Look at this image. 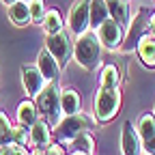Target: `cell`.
<instances>
[{
  "label": "cell",
  "mask_w": 155,
  "mask_h": 155,
  "mask_svg": "<svg viewBox=\"0 0 155 155\" xmlns=\"http://www.w3.org/2000/svg\"><path fill=\"white\" fill-rule=\"evenodd\" d=\"M73 56H75V63L80 67L95 69L97 63H99V56H101V43L97 39V35L95 32H82L73 45Z\"/></svg>",
  "instance_id": "1"
},
{
  "label": "cell",
  "mask_w": 155,
  "mask_h": 155,
  "mask_svg": "<svg viewBox=\"0 0 155 155\" xmlns=\"http://www.w3.org/2000/svg\"><path fill=\"white\" fill-rule=\"evenodd\" d=\"M35 99H37V110L43 114V121L48 125L61 123V119H58V112H61V95H58V88H56L54 82L45 84Z\"/></svg>",
  "instance_id": "2"
},
{
  "label": "cell",
  "mask_w": 155,
  "mask_h": 155,
  "mask_svg": "<svg viewBox=\"0 0 155 155\" xmlns=\"http://www.w3.org/2000/svg\"><path fill=\"white\" fill-rule=\"evenodd\" d=\"M121 108V93L119 88H99L95 99V119L108 123L112 121Z\"/></svg>",
  "instance_id": "3"
},
{
  "label": "cell",
  "mask_w": 155,
  "mask_h": 155,
  "mask_svg": "<svg viewBox=\"0 0 155 155\" xmlns=\"http://www.w3.org/2000/svg\"><path fill=\"white\" fill-rule=\"evenodd\" d=\"M149 17H151V13L147 11V9H138V13L136 15H131V22H129V26H127V35H125V39H123V50L125 52H129V50H136V45H138V41L149 32Z\"/></svg>",
  "instance_id": "4"
},
{
  "label": "cell",
  "mask_w": 155,
  "mask_h": 155,
  "mask_svg": "<svg viewBox=\"0 0 155 155\" xmlns=\"http://www.w3.org/2000/svg\"><path fill=\"white\" fill-rule=\"evenodd\" d=\"M93 125H95V119H91V116H86L82 112H78V114H71L65 121L58 123L56 131H58V138H61L63 142H71L75 136H80L84 129H88Z\"/></svg>",
  "instance_id": "5"
},
{
  "label": "cell",
  "mask_w": 155,
  "mask_h": 155,
  "mask_svg": "<svg viewBox=\"0 0 155 155\" xmlns=\"http://www.w3.org/2000/svg\"><path fill=\"white\" fill-rule=\"evenodd\" d=\"M97 39H99V43L108 50H119L123 39H125V30L121 24H116L112 17H108L106 22L97 28Z\"/></svg>",
  "instance_id": "6"
},
{
  "label": "cell",
  "mask_w": 155,
  "mask_h": 155,
  "mask_svg": "<svg viewBox=\"0 0 155 155\" xmlns=\"http://www.w3.org/2000/svg\"><path fill=\"white\" fill-rule=\"evenodd\" d=\"M48 52L54 56V61L58 63V67H65V63L71 56V41L67 32H56L48 37Z\"/></svg>",
  "instance_id": "7"
},
{
  "label": "cell",
  "mask_w": 155,
  "mask_h": 155,
  "mask_svg": "<svg viewBox=\"0 0 155 155\" xmlns=\"http://www.w3.org/2000/svg\"><path fill=\"white\" fill-rule=\"evenodd\" d=\"M88 0H75L69 9V28L80 37L88 28Z\"/></svg>",
  "instance_id": "8"
},
{
  "label": "cell",
  "mask_w": 155,
  "mask_h": 155,
  "mask_svg": "<svg viewBox=\"0 0 155 155\" xmlns=\"http://www.w3.org/2000/svg\"><path fill=\"white\" fill-rule=\"evenodd\" d=\"M140 136L136 131V127L127 121L123 123V131H121V151L123 155H140L142 153V144H140Z\"/></svg>",
  "instance_id": "9"
},
{
  "label": "cell",
  "mask_w": 155,
  "mask_h": 155,
  "mask_svg": "<svg viewBox=\"0 0 155 155\" xmlns=\"http://www.w3.org/2000/svg\"><path fill=\"white\" fill-rule=\"evenodd\" d=\"M22 82H24V88L30 97H37L39 93H41V88L45 86V78L41 75V71H39L37 67L32 65H24L22 67Z\"/></svg>",
  "instance_id": "10"
},
{
  "label": "cell",
  "mask_w": 155,
  "mask_h": 155,
  "mask_svg": "<svg viewBox=\"0 0 155 155\" xmlns=\"http://www.w3.org/2000/svg\"><path fill=\"white\" fill-rule=\"evenodd\" d=\"M37 69L41 71V75L45 78V82H54L56 78H58V71H61L58 63L54 61V56L48 50L39 52V56H37Z\"/></svg>",
  "instance_id": "11"
},
{
  "label": "cell",
  "mask_w": 155,
  "mask_h": 155,
  "mask_svg": "<svg viewBox=\"0 0 155 155\" xmlns=\"http://www.w3.org/2000/svg\"><path fill=\"white\" fill-rule=\"evenodd\" d=\"M140 63L149 69H155V35H144L136 45Z\"/></svg>",
  "instance_id": "12"
},
{
  "label": "cell",
  "mask_w": 155,
  "mask_h": 155,
  "mask_svg": "<svg viewBox=\"0 0 155 155\" xmlns=\"http://www.w3.org/2000/svg\"><path fill=\"white\" fill-rule=\"evenodd\" d=\"M108 17H110V11L106 0H88V22L93 28H99Z\"/></svg>",
  "instance_id": "13"
},
{
  "label": "cell",
  "mask_w": 155,
  "mask_h": 155,
  "mask_svg": "<svg viewBox=\"0 0 155 155\" xmlns=\"http://www.w3.org/2000/svg\"><path fill=\"white\" fill-rule=\"evenodd\" d=\"M106 2H108L110 17L114 19L116 24H121L123 28H127L129 22H131V13H129L127 2H123V0H106Z\"/></svg>",
  "instance_id": "14"
},
{
  "label": "cell",
  "mask_w": 155,
  "mask_h": 155,
  "mask_svg": "<svg viewBox=\"0 0 155 155\" xmlns=\"http://www.w3.org/2000/svg\"><path fill=\"white\" fill-rule=\"evenodd\" d=\"M30 142L35 144V149H43L50 147V125L45 121H37L30 129Z\"/></svg>",
  "instance_id": "15"
},
{
  "label": "cell",
  "mask_w": 155,
  "mask_h": 155,
  "mask_svg": "<svg viewBox=\"0 0 155 155\" xmlns=\"http://www.w3.org/2000/svg\"><path fill=\"white\" fill-rule=\"evenodd\" d=\"M136 131H138L142 144L147 140H151L153 136H155V114H149V112L147 114H140L138 123H136Z\"/></svg>",
  "instance_id": "16"
},
{
  "label": "cell",
  "mask_w": 155,
  "mask_h": 155,
  "mask_svg": "<svg viewBox=\"0 0 155 155\" xmlns=\"http://www.w3.org/2000/svg\"><path fill=\"white\" fill-rule=\"evenodd\" d=\"M17 121L26 125V127H32L37 121H39V112H37V106L32 101H22L17 108Z\"/></svg>",
  "instance_id": "17"
},
{
  "label": "cell",
  "mask_w": 155,
  "mask_h": 155,
  "mask_svg": "<svg viewBox=\"0 0 155 155\" xmlns=\"http://www.w3.org/2000/svg\"><path fill=\"white\" fill-rule=\"evenodd\" d=\"M9 17H11V22L15 26H24L26 22H30V9L26 2H22V0H17L15 5L9 7Z\"/></svg>",
  "instance_id": "18"
},
{
  "label": "cell",
  "mask_w": 155,
  "mask_h": 155,
  "mask_svg": "<svg viewBox=\"0 0 155 155\" xmlns=\"http://www.w3.org/2000/svg\"><path fill=\"white\" fill-rule=\"evenodd\" d=\"M61 110L67 114V116H71V114H78L80 112V95H78L75 91H65L63 95H61Z\"/></svg>",
  "instance_id": "19"
},
{
  "label": "cell",
  "mask_w": 155,
  "mask_h": 155,
  "mask_svg": "<svg viewBox=\"0 0 155 155\" xmlns=\"http://www.w3.org/2000/svg\"><path fill=\"white\" fill-rule=\"evenodd\" d=\"M121 84V71L116 65H106L101 71V88H119Z\"/></svg>",
  "instance_id": "20"
},
{
  "label": "cell",
  "mask_w": 155,
  "mask_h": 155,
  "mask_svg": "<svg viewBox=\"0 0 155 155\" xmlns=\"http://www.w3.org/2000/svg\"><path fill=\"white\" fill-rule=\"evenodd\" d=\"M41 24H43V30L48 35H56V32L63 30V19H61V13H58L56 9L45 11V17H43Z\"/></svg>",
  "instance_id": "21"
},
{
  "label": "cell",
  "mask_w": 155,
  "mask_h": 155,
  "mask_svg": "<svg viewBox=\"0 0 155 155\" xmlns=\"http://www.w3.org/2000/svg\"><path fill=\"white\" fill-rule=\"evenodd\" d=\"M71 142H73L78 153H84V155H93L95 153V140H93V136L88 131H82L80 136H75Z\"/></svg>",
  "instance_id": "22"
},
{
  "label": "cell",
  "mask_w": 155,
  "mask_h": 155,
  "mask_svg": "<svg viewBox=\"0 0 155 155\" xmlns=\"http://www.w3.org/2000/svg\"><path fill=\"white\" fill-rule=\"evenodd\" d=\"M9 142H13V125L0 112V147H9Z\"/></svg>",
  "instance_id": "23"
},
{
  "label": "cell",
  "mask_w": 155,
  "mask_h": 155,
  "mask_svg": "<svg viewBox=\"0 0 155 155\" xmlns=\"http://www.w3.org/2000/svg\"><path fill=\"white\" fill-rule=\"evenodd\" d=\"M13 142L17 147H26L30 142V129L26 125H22V123H19L17 127H13Z\"/></svg>",
  "instance_id": "24"
},
{
  "label": "cell",
  "mask_w": 155,
  "mask_h": 155,
  "mask_svg": "<svg viewBox=\"0 0 155 155\" xmlns=\"http://www.w3.org/2000/svg\"><path fill=\"white\" fill-rule=\"evenodd\" d=\"M28 9H30V19L37 24L43 22L45 17V7H43V0H30L28 2Z\"/></svg>",
  "instance_id": "25"
},
{
  "label": "cell",
  "mask_w": 155,
  "mask_h": 155,
  "mask_svg": "<svg viewBox=\"0 0 155 155\" xmlns=\"http://www.w3.org/2000/svg\"><path fill=\"white\" fill-rule=\"evenodd\" d=\"M0 155H28V153H26L24 147H17V144H15V147H5Z\"/></svg>",
  "instance_id": "26"
},
{
  "label": "cell",
  "mask_w": 155,
  "mask_h": 155,
  "mask_svg": "<svg viewBox=\"0 0 155 155\" xmlns=\"http://www.w3.org/2000/svg\"><path fill=\"white\" fill-rule=\"evenodd\" d=\"M144 151H147V155H155V136L144 142Z\"/></svg>",
  "instance_id": "27"
},
{
  "label": "cell",
  "mask_w": 155,
  "mask_h": 155,
  "mask_svg": "<svg viewBox=\"0 0 155 155\" xmlns=\"http://www.w3.org/2000/svg\"><path fill=\"white\" fill-rule=\"evenodd\" d=\"M45 155H65V151H63L61 144H54V147H50V149L45 151Z\"/></svg>",
  "instance_id": "28"
},
{
  "label": "cell",
  "mask_w": 155,
  "mask_h": 155,
  "mask_svg": "<svg viewBox=\"0 0 155 155\" xmlns=\"http://www.w3.org/2000/svg\"><path fill=\"white\" fill-rule=\"evenodd\" d=\"M149 32L155 35V13H151V17H149Z\"/></svg>",
  "instance_id": "29"
},
{
  "label": "cell",
  "mask_w": 155,
  "mask_h": 155,
  "mask_svg": "<svg viewBox=\"0 0 155 155\" xmlns=\"http://www.w3.org/2000/svg\"><path fill=\"white\" fill-rule=\"evenodd\" d=\"M2 2H5L7 7H11V5H15V2H17V0H2Z\"/></svg>",
  "instance_id": "30"
},
{
  "label": "cell",
  "mask_w": 155,
  "mask_h": 155,
  "mask_svg": "<svg viewBox=\"0 0 155 155\" xmlns=\"http://www.w3.org/2000/svg\"><path fill=\"white\" fill-rule=\"evenodd\" d=\"M73 155H84V153H78V151H75V153H73Z\"/></svg>",
  "instance_id": "31"
},
{
  "label": "cell",
  "mask_w": 155,
  "mask_h": 155,
  "mask_svg": "<svg viewBox=\"0 0 155 155\" xmlns=\"http://www.w3.org/2000/svg\"><path fill=\"white\" fill-rule=\"evenodd\" d=\"M22 2H30V0H22Z\"/></svg>",
  "instance_id": "32"
},
{
  "label": "cell",
  "mask_w": 155,
  "mask_h": 155,
  "mask_svg": "<svg viewBox=\"0 0 155 155\" xmlns=\"http://www.w3.org/2000/svg\"><path fill=\"white\" fill-rule=\"evenodd\" d=\"M123 2H129V0H123Z\"/></svg>",
  "instance_id": "33"
},
{
  "label": "cell",
  "mask_w": 155,
  "mask_h": 155,
  "mask_svg": "<svg viewBox=\"0 0 155 155\" xmlns=\"http://www.w3.org/2000/svg\"><path fill=\"white\" fill-rule=\"evenodd\" d=\"M153 114H155V110H153Z\"/></svg>",
  "instance_id": "34"
}]
</instances>
